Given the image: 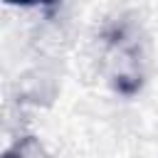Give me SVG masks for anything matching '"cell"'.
<instances>
[{
  "mask_svg": "<svg viewBox=\"0 0 158 158\" xmlns=\"http://www.w3.org/2000/svg\"><path fill=\"white\" fill-rule=\"evenodd\" d=\"M2 158H22L17 151H7V153H2Z\"/></svg>",
  "mask_w": 158,
  "mask_h": 158,
  "instance_id": "1",
  "label": "cell"
}]
</instances>
